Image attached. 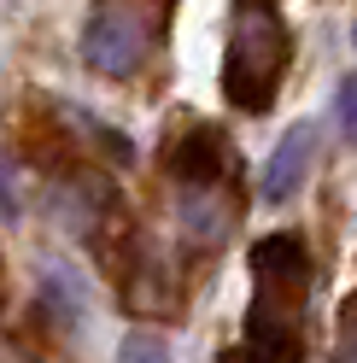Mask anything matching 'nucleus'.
<instances>
[{
    "mask_svg": "<svg viewBox=\"0 0 357 363\" xmlns=\"http://www.w3.org/2000/svg\"><path fill=\"white\" fill-rule=\"evenodd\" d=\"M351 41H357V24H351Z\"/></svg>",
    "mask_w": 357,
    "mask_h": 363,
    "instance_id": "obj_10",
    "label": "nucleus"
},
{
    "mask_svg": "<svg viewBox=\"0 0 357 363\" xmlns=\"http://www.w3.org/2000/svg\"><path fill=\"white\" fill-rule=\"evenodd\" d=\"M164 170L176 176V188H193V182H234L240 158H234V141L217 123H188L182 135H170Z\"/></svg>",
    "mask_w": 357,
    "mask_h": 363,
    "instance_id": "obj_4",
    "label": "nucleus"
},
{
    "mask_svg": "<svg viewBox=\"0 0 357 363\" xmlns=\"http://www.w3.org/2000/svg\"><path fill=\"white\" fill-rule=\"evenodd\" d=\"M310 276H317V264H310V246L305 235L281 229L270 240L252 246V311H246V346L270 363H299L305 352V305H310Z\"/></svg>",
    "mask_w": 357,
    "mask_h": 363,
    "instance_id": "obj_1",
    "label": "nucleus"
},
{
    "mask_svg": "<svg viewBox=\"0 0 357 363\" xmlns=\"http://www.w3.org/2000/svg\"><path fill=\"white\" fill-rule=\"evenodd\" d=\"M118 363H170V346H164V334H123V346H118Z\"/></svg>",
    "mask_w": 357,
    "mask_h": 363,
    "instance_id": "obj_6",
    "label": "nucleus"
},
{
    "mask_svg": "<svg viewBox=\"0 0 357 363\" xmlns=\"http://www.w3.org/2000/svg\"><path fill=\"white\" fill-rule=\"evenodd\" d=\"M287 65H293V30L276 0H234L229 6V48H222V100L234 111H270Z\"/></svg>",
    "mask_w": 357,
    "mask_h": 363,
    "instance_id": "obj_2",
    "label": "nucleus"
},
{
    "mask_svg": "<svg viewBox=\"0 0 357 363\" xmlns=\"http://www.w3.org/2000/svg\"><path fill=\"white\" fill-rule=\"evenodd\" d=\"M334 111H340V135L357 147V77L340 82V100H334Z\"/></svg>",
    "mask_w": 357,
    "mask_h": 363,
    "instance_id": "obj_8",
    "label": "nucleus"
},
{
    "mask_svg": "<svg viewBox=\"0 0 357 363\" xmlns=\"http://www.w3.org/2000/svg\"><path fill=\"white\" fill-rule=\"evenodd\" d=\"M310 147H317V123H293L276 141L270 164H264V199H270V206H281V199L299 194V182L310 170Z\"/></svg>",
    "mask_w": 357,
    "mask_h": 363,
    "instance_id": "obj_5",
    "label": "nucleus"
},
{
    "mask_svg": "<svg viewBox=\"0 0 357 363\" xmlns=\"http://www.w3.org/2000/svg\"><path fill=\"white\" fill-rule=\"evenodd\" d=\"M170 12H176V0H94V12L82 24V65L111 82L135 77L159 53Z\"/></svg>",
    "mask_w": 357,
    "mask_h": 363,
    "instance_id": "obj_3",
    "label": "nucleus"
},
{
    "mask_svg": "<svg viewBox=\"0 0 357 363\" xmlns=\"http://www.w3.org/2000/svg\"><path fill=\"white\" fill-rule=\"evenodd\" d=\"M334 363H357V287L340 305V334H334Z\"/></svg>",
    "mask_w": 357,
    "mask_h": 363,
    "instance_id": "obj_7",
    "label": "nucleus"
},
{
    "mask_svg": "<svg viewBox=\"0 0 357 363\" xmlns=\"http://www.w3.org/2000/svg\"><path fill=\"white\" fill-rule=\"evenodd\" d=\"M222 363H270V357H258V352L246 346V352H229V357H222Z\"/></svg>",
    "mask_w": 357,
    "mask_h": 363,
    "instance_id": "obj_9",
    "label": "nucleus"
}]
</instances>
